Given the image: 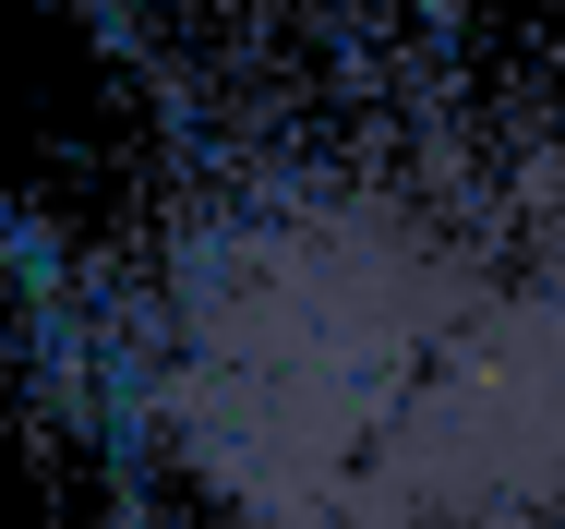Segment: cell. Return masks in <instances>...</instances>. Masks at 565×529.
I'll return each instance as SVG.
<instances>
[{
    "label": "cell",
    "instance_id": "6da1fadb",
    "mask_svg": "<svg viewBox=\"0 0 565 529\" xmlns=\"http://www.w3.org/2000/svg\"><path fill=\"white\" fill-rule=\"evenodd\" d=\"M12 337L145 529H565V73L409 0L181 36Z\"/></svg>",
    "mask_w": 565,
    "mask_h": 529
}]
</instances>
